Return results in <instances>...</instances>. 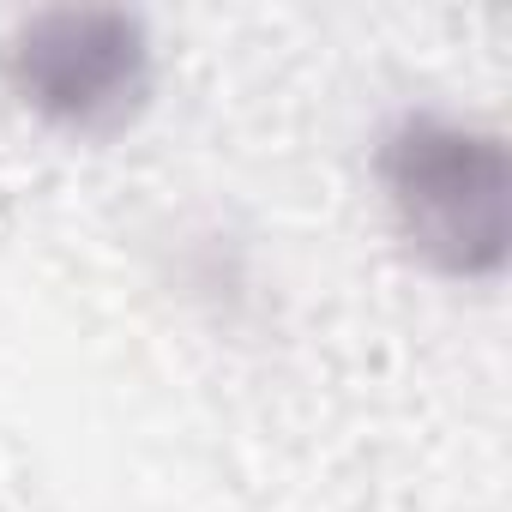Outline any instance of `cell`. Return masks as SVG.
Instances as JSON below:
<instances>
[{
  "label": "cell",
  "instance_id": "cell-1",
  "mask_svg": "<svg viewBox=\"0 0 512 512\" xmlns=\"http://www.w3.org/2000/svg\"><path fill=\"white\" fill-rule=\"evenodd\" d=\"M374 175L398 235L428 272L452 284H488L506 272L512 175L500 133L470 127L458 115L410 109L380 133Z\"/></svg>",
  "mask_w": 512,
  "mask_h": 512
},
{
  "label": "cell",
  "instance_id": "cell-2",
  "mask_svg": "<svg viewBox=\"0 0 512 512\" xmlns=\"http://www.w3.org/2000/svg\"><path fill=\"white\" fill-rule=\"evenodd\" d=\"M13 97L73 139L127 133L157 91V49L127 7H43L0 43Z\"/></svg>",
  "mask_w": 512,
  "mask_h": 512
}]
</instances>
